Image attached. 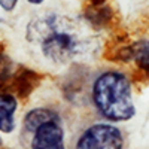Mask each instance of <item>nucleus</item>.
I'll list each match as a JSON object with an SVG mask.
<instances>
[{"label":"nucleus","mask_w":149,"mask_h":149,"mask_svg":"<svg viewBox=\"0 0 149 149\" xmlns=\"http://www.w3.org/2000/svg\"><path fill=\"white\" fill-rule=\"evenodd\" d=\"M27 42L45 61L67 66L90 58L98 40L88 24L55 12H45L27 24Z\"/></svg>","instance_id":"1"},{"label":"nucleus","mask_w":149,"mask_h":149,"mask_svg":"<svg viewBox=\"0 0 149 149\" xmlns=\"http://www.w3.org/2000/svg\"><path fill=\"white\" fill-rule=\"evenodd\" d=\"M93 103L104 119L112 122L128 121L136 115L131 84L124 73L107 70L98 74L91 86Z\"/></svg>","instance_id":"2"},{"label":"nucleus","mask_w":149,"mask_h":149,"mask_svg":"<svg viewBox=\"0 0 149 149\" xmlns=\"http://www.w3.org/2000/svg\"><path fill=\"white\" fill-rule=\"evenodd\" d=\"M24 128L31 134V149H66L64 128L57 112L37 107L24 118Z\"/></svg>","instance_id":"3"},{"label":"nucleus","mask_w":149,"mask_h":149,"mask_svg":"<svg viewBox=\"0 0 149 149\" xmlns=\"http://www.w3.org/2000/svg\"><path fill=\"white\" fill-rule=\"evenodd\" d=\"M74 149H124V134L113 124L97 122L82 131Z\"/></svg>","instance_id":"4"},{"label":"nucleus","mask_w":149,"mask_h":149,"mask_svg":"<svg viewBox=\"0 0 149 149\" xmlns=\"http://www.w3.org/2000/svg\"><path fill=\"white\" fill-rule=\"evenodd\" d=\"M18 109V98L8 91H0V131L12 133L15 130V112Z\"/></svg>","instance_id":"5"},{"label":"nucleus","mask_w":149,"mask_h":149,"mask_svg":"<svg viewBox=\"0 0 149 149\" xmlns=\"http://www.w3.org/2000/svg\"><path fill=\"white\" fill-rule=\"evenodd\" d=\"M15 64L10 57L5 52H0V91H6L8 86L15 79Z\"/></svg>","instance_id":"6"},{"label":"nucleus","mask_w":149,"mask_h":149,"mask_svg":"<svg viewBox=\"0 0 149 149\" xmlns=\"http://www.w3.org/2000/svg\"><path fill=\"white\" fill-rule=\"evenodd\" d=\"M128 57L140 67L149 69V42H137L128 49Z\"/></svg>","instance_id":"7"},{"label":"nucleus","mask_w":149,"mask_h":149,"mask_svg":"<svg viewBox=\"0 0 149 149\" xmlns=\"http://www.w3.org/2000/svg\"><path fill=\"white\" fill-rule=\"evenodd\" d=\"M17 3H18V0H0V8L6 12H10L15 9Z\"/></svg>","instance_id":"8"},{"label":"nucleus","mask_w":149,"mask_h":149,"mask_svg":"<svg viewBox=\"0 0 149 149\" xmlns=\"http://www.w3.org/2000/svg\"><path fill=\"white\" fill-rule=\"evenodd\" d=\"M29 3H31V5H42L45 0H27Z\"/></svg>","instance_id":"9"},{"label":"nucleus","mask_w":149,"mask_h":149,"mask_svg":"<svg viewBox=\"0 0 149 149\" xmlns=\"http://www.w3.org/2000/svg\"><path fill=\"white\" fill-rule=\"evenodd\" d=\"M0 149H6V148H5V145H3V142H2V140H0Z\"/></svg>","instance_id":"10"}]
</instances>
